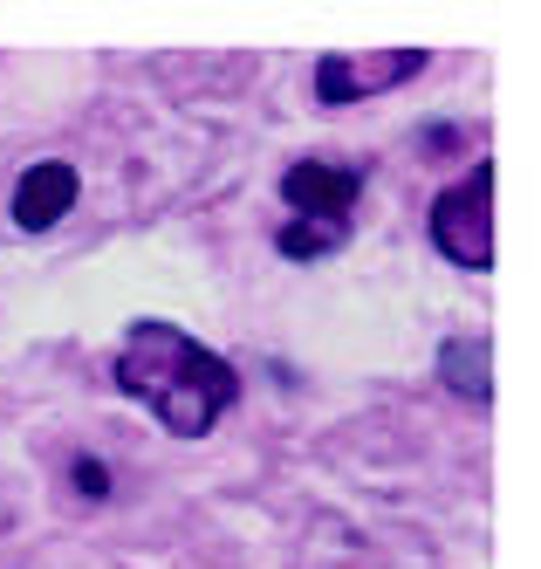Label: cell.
<instances>
[{
    "label": "cell",
    "instance_id": "obj_1",
    "mask_svg": "<svg viewBox=\"0 0 541 569\" xmlns=\"http://www.w3.org/2000/svg\"><path fill=\"white\" fill-rule=\"evenodd\" d=\"M117 385L144 398L164 419V432L179 439H206L240 398V371L227 357H213L206 343H192L172 322H138L117 350Z\"/></svg>",
    "mask_w": 541,
    "mask_h": 569
},
{
    "label": "cell",
    "instance_id": "obj_2",
    "mask_svg": "<svg viewBox=\"0 0 541 569\" xmlns=\"http://www.w3.org/2000/svg\"><path fill=\"white\" fill-rule=\"evenodd\" d=\"M281 199H288L302 220L281 227L274 248H281L288 261L329 254V248L350 233V213H357V199H363V166H322V158H302V166L281 172Z\"/></svg>",
    "mask_w": 541,
    "mask_h": 569
},
{
    "label": "cell",
    "instance_id": "obj_3",
    "mask_svg": "<svg viewBox=\"0 0 541 569\" xmlns=\"http://www.w3.org/2000/svg\"><path fill=\"white\" fill-rule=\"evenodd\" d=\"M432 240L460 268H493V166H473L432 199Z\"/></svg>",
    "mask_w": 541,
    "mask_h": 569
},
{
    "label": "cell",
    "instance_id": "obj_4",
    "mask_svg": "<svg viewBox=\"0 0 541 569\" xmlns=\"http://www.w3.org/2000/svg\"><path fill=\"white\" fill-rule=\"evenodd\" d=\"M425 56L419 49H378V56H322L315 62V97L322 103H363V97H384L398 90L404 76H419Z\"/></svg>",
    "mask_w": 541,
    "mask_h": 569
},
{
    "label": "cell",
    "instance_id": "obj_5",
    "mask_svg": "<svg viewBox=\"0 0 541 569\" xmlns=\"http://www.w3.org/2000/svg\"><path fill=\"white\" fill-rule=\"evenodd\" d=\"M69 207H76V166H62V158H41V166L21 172V186H14V227L41 233V227H56Z\"/></svg>",
    "mask_w": 541,
    "mask_h": 569
},
{
    "label": "cell",
    "instance_id": "obj_6",
    "mask_svg": "<svg viewBox=\"0 0 541 569\" xmlns=\"http://www.w3.org/2000/svg\"><path fill=\"white\" fill-rule=\"evenodd\" d=\"M76 495H82V501H103V495H110L103 460H76Z\"/></svg>",
    "mask_w": 541,
    "mask_h": 569
}]
</instances>
